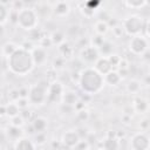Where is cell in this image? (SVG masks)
Returning a JSON list of instances; mask_svg holds the SVG:
<instances>
[{"mask_svg": "<svg viewBox=\"0 0 150 150\" xmlns=\"http://www.w3.org/2000/svg\"><path fill=\"white\" fill-rule=\"evenodd\" d=\"M16 25H18V27H20L21 29L27 30V32H30V30L38 28L39 14L36 13L35 8L25 6L20 11H18Z\"/></svg>", "mask_w": 150, "mask_h": 150, "instance_id": "cell-3", "label": "cell"}, {"mask_svg": "<svg viewBox=\"0 0 150 150\" xmlns=\"http://www.w3.org/2000/svg\"><path fill=\"white\" fill-rule=\"evenodd\" d=\"M39 46L42 47V48H45V49H47V48H49L50 46H53L49 35H48V36H47V35H43V36L41 38V40L39 41Z\"/></svg>", "mask_w": 150, "mask_h": 150, "instance_id": "cell-40", "label": "cell"}, {"mask_svg": "<svg viewBox=\"0 0 150 150\" xmlns=\"http://www.w3.org/2000/svg\"><path fill=\"white\" fill-rule=\"evenodd\" d=\"M129 66H130L129 60L125 59V57H121V61H120V63H118L117 69H129Z\"/></svg>", "mask_w": 150, "mask_h": 150, "instance_id": "cell-46", "label": "cell"}, {"mask_svg": "<svg viewBox=\"0 0 150 150\" xmlns=\"http://www.w3.org/2000/svg\"><path fill=\"white\" fill-rule=\"evenodd\" d=\"M117 71H118L120 76H121V79L123 80V79L127 77V75H128V73H129V69H117Z\"/></svg>", "mask_w": 150, "mask_h": 150, "instance_id": "cell-52", "label": "cell"}, {"mask_svg": "<svg viewBox=\"0 0 150 150\" xmlns=\"http://www.w3.org/2000/svg\"><path fill=\"white\" fill-rule=\"evenodd\" d=\"M122 5L129 9H141L145 6H148L149 2L145 0H125L122 2Z\"/></svg>", "mask_w": 150, "mask_h": 150, "instance_id": "cell-24", "label": "cell"}, {"mask_svg": "<svg viewBox=\"0 0 150 150\" xmlns=\"http://www.w3.org/2000/svg\"><path fill=\"white\" fill-rule=\"evenodd\" d=\"M29 33V41H40L41 40V38L43 36V30H41V29H39V28H35V29H33V30H30V32H28Z\"/></svg>", "mask_w": 150, "mask_h": 150, "instance_id": "cell-36", "label": "cell"}, {"mask_svg": "<svg viewBox=\"0 0 150 150\" xmlns=\"http://www.w3.org/2000/svg\"><path fill=\"white\" fill-rule=\"evenodd\" d=\"M131 105H132L135 112H138V114H144L149 109L148 100L144 98V97H142V96H135Z\"/></svg>", "mask_w": 150, "mask_h": 150, "instance_id": "cell-15", "label": "cell"}, {"mask_svg": "<svg viewBox=\"0 0 150 150\" xmlns=\"http://www.w3.org/2000/svg\"><path fill=\"white\" fill-rule=\"evenodd\" d=\"M107 60H108L109 64L111 66V68H117L118 67V63L121 61V56L117 53H112L109 56H107Z\"/></svg>", "mask_w": 150, "mask_h": 150, "instance_id": "cell-35", "label": "cell"}, {"mask_svg": "<svg viewBox=\"0 0 150 150\" xmlns=\"http://www.w3.org/2000/svg\"><path fill=\"white\" fill-rule=\"evenodd\" d=\"M103 79H104V83L110 87H116L122 82V79L116 69H111L110 71H108L105 75H103Z\"/></svg>", "mask_w": 150, "mask_h": 150, "instance_id": "cell-17", "label": "cell"}, {"mask_svg": "<svg viewBox=\"0 0 150 150\" xmlns=\"http://www.w3.org/2000/svg\"><path fill=\"white\" fill-rule=\"evenodd\" d=\"M80 137L77 135V132L75 131V129H70V130H67L62 134V137H61V143L63 145V148H67V149H73L79 142H80Z\"/></svg>", "mask_w": 150, "mask_h": 150, "instance_id": "cell-11", "label": "cell"}, {"mask_svg": "<svg viewBox=\"0 0 150 150\" xmlns=\"http://www.w3.org/2000/svg\"><path fill=\"white\" fill-rule=\"evenodd\" d=\"M66 64V60L62 59L61 56H57L53 60V63H52V67L55 69V70H59V69H62Z\"/></svg>", "mask_w": 150, "mask_h": 150, "instance_id": "cell-38", "label": "cell"}, {"mask_svg": "<svg viewBox=\"0 0 150 150\" xmlns=\"http://www.w3.org/2000/svg\"><path fill=\"white\" fill-rule=\"evenodd\" d=\"M75 131L77 132V135H79V137H80V139H86L87 137H88V135H89V129L88 128H86V127H79V128H76L75 129Z\"/></svg>", "mask_w": 150, "mask_h": 150, "instance_id": "cell-41", "label": "cell"}, {"mask_svg": "<svg viewBox=\"0 0 150 150\" xmlns=\"http://www.w3.org/2000/svg\"><path fill=\"white\" fill-rule=\"evenodd\" d=\"M19 114H20V109H19V107L16 105L15 102H8L6 104V116L7 117L12 118V117H14Z\"/></svg>", "mask_w": 150, "mask_h": 150, "instance_id": "cell-29", "label": "cell"}, {"mask_svg": "<svg viewBox=\"0 0 150 150\" xmlns=\"http://www.w3.org/2000/svg\"><path fill=\"white\" fill-rule=\"evenodd\" d=\"M21 134H22L21 128H16V127H12V125L7 128V135L13 139H18L19 137H21Z\"/></svg>", "mask_w": 150, "mask_h": 150, "instance_id": "cell-32", "label": "cell"}, {"mask_svg": "<svg viewBox=\"0 0 150 150\" xmlns=\"http://www.w3.org/2000/svg\"><path fill=\"white\" fill-rule=\"evenodd\" d=\"M35 143L30 138L25 136H21L18 139H15L13 145V150H35Z\"/></svg>", "mask_w": 150, "mask_h": 150, "instance_id": "cell-14", "label": "cell"}, {"mask_svg": "<svg viewBox=\"0 0 150 150\" xmlns=\"http://www.w3.org/2000/svg\"><path fill=\"white\" fill-rule=\"evenodd\" d=\"M15 103H16V105L19 107L20 110H25V109H27L28 105H29V101H28V98H23V97H20Z\"/></svg>", "mask_w": 150, "mask_h": 150, "instance_id": "cell-44", "label": "cell"}, {"mask_svg": "<svg viewBox=\"0 0 150 150\" xmlns=\"http://www.w3.org/2000/svg\"><path fill=\"white\" fill-rule=\"evenodd\" d=\"M20 115H21V116L23 117V120H25V121H27V120H29V117H30L32 112H30L29 110L27 111V110L25 109V110H22V112H20Z\"/></svg>", "mask_w": 150, "mask_h": 150, "instance_id": "cell-53", "label": "cell"}, {"mask_svg": "<svg viewBox=\"0 0 150 150\" xmlns=\"http://www.w3.org/2000/svg\"><path fill=\"white\" fill-rule=\"evenodd\" d=\"M121 121H122V123H124V124H129V123L131 122V116L123 114L122 117H121Z\"/></svg>", "mask_w": 150, "mask_h": 150, "instance_id": "cell-51", "label": "cell"}, {"mask_svg": "<svg viewBox=\"0 0 150 150\" xmlns=\"http://www.w3.org/2000/svg\"><path fill=\"white\" fill-rule=\"evenodd\" d=\"M52 7V12L54 13V15H56L57 18H66L67 15H69L70 13V4L67 1H56V2H52L49 4Z\"/></svg>", "mask_w": 150, "mask_h": 150, "instance_id": "cell-13", "label": "cell"}, {"mask_svg": "<svg viewBox=\"0 0 150 150\" xmlns=\"http://www.w3.org/2000/svg\"><path fill=\"white\" fill-rule=\"evenodd\" d=\"M101 148H103L104 150H120L121 142L116 137H105L101 142Z\"/></svg>", "mask_w": 150, "mask_h": 150, "instance_id": "cell-21", "label": "cell"}, {"mask_svg": "<svg viewBox=\"0 0 150 150\" xmlns=\"http://www.w3.org/2000/svg\"><path fill=\"white\" fill-rule=\"evenodd\" d=\"M71 150H90V144L86 139H81Z\"/></svg>", "mask_w": 150, "mask_h": 150, "instance_id": "cell-42", "label": "cell"}, {"mask_svg": "<svg viewBox=\"0 0 150 150\" xmlns=\"http://www.w3.org/2000/svg\"><path fill=\"white\" fill-rule=\"evenodd\" d=\"M80 30H81V27L79 25H71L68 27L67 29V33H68V36L71 38V39H80Z\"/></svg>", "mask_w": 150, "mask_h": 150, "instance_id": "cell-31", "label": "cell"}, {"mask_svg": "<svg viewBox=\"0 0 150 150\" xmlns=\"http://www.w3.org/2000/svg\"><path fill=\"white\" fill-rule=\"evenodd\" d=\"M46 142H47L46 132H36L34 135V143H35V145H43Z\"/></svg>", "mask_w": 150, "mask_h": 150, "instance_id": "cell-37", "label": "cell"}, {"mask_svg": "<svg viewBox=\"0 0 150 150\" xmlns=\"http://www.w3.org/2000/svg\"><path fill=\"white\" fill-rule=\"evenodd\" d=\"M79 87L84 95L91 96L98 94L105 86L103 75H101L93 67H84L80 71Z\"/></svg>", "mask_w": 150, "mask_h": 150, "instance_id": "cell-2", "label": "cell"}, {"mask_svg": "<svg viewBox=\"0 0 150 150\" xmlns=\"http://www.w3.org/2000/svg\"><path fill=\"white\" fill-rule=\"evenodd\" d=\"M49 38L52 40V43L56 45V46H59V45H61L62 42L66 41V34L63 32H61V30H54L49 35Z\"/></svg>", "mask_w": 150, "mask_h": 150, "instance_id": "cell-27", "label": "cell"}, {"mask_svg": "<svg viewBox=\"0 0 150 150\" xmlns=\"http://www.w3.org/2000/svg\"><path fill=\"white\" fill-rule=\"evenodd\" d=\"M98 57H100L98 50L96 48H94L93 46H90V45L80 50V60L83 63H87V64L94 63Z\"/></svg>", "mask_w": 150, "mask_h": 150, "instance_id": "cell-9", "label": "cell"}, {"mask_svg": "<svg viewBox=\"0 0 150 150\" xmlns=\"http://www.w3.org/2000/svg\"><path fill=\"white\" fill-rule=\"evenodd\" d=\"M149 49V42L145 36L142 34L132 36L129 41V50L134 55H142L145 50Z\"/></svg>", "mask_w": 150, "mask_h": 150, "instance_id": "cell-7", "label": "cell"}, {"mask_svg": "<svg viewBox=\"0 0 150 150\" xmlns=\"http://www.w3.org/2000/svg\"><path fill=\"white\" fill-rule=\"evenodd\" d=\"M8 98H9V102H16V101L20 98L19 89H16V88L11 89L9 93H8Z\"/></svg>", "mask_w": 150, "mask_h": 150, "instance_id": "cell-43", "label": "cell"}, {"mask_svg": "<svg viewBox=\"0 0 150 150\" xmlns=\"http://www.w3.org/2000/svg\"><path fill=\"white\" fill-rule=\"evenodd\" d=\"M30 55H32V60L34 63V67H41L47 62L48 59V54H47V49L40 47V46H35L32 50H30Z\"/></svg>", "mask_w": 150, "mask_h": 150, "instance_id": "cell-10", "label": "cell"}, {"mask_svg": "<svg viewBox=\"0 0 150 150\" xmlns=\"http://www.w3.org/2000/svg\"><path fill=\"white\" fill-rule=\"evenodd\" d=\"M79 100H80V97H79V95L76 94V91H74V90H66V91H63V94H62L60 101H61V104H66V105H71V107H74L75 103H76Z\"/></svg>", "mask_w": 150, "mask_h": 150, "instance_id": "cell-18", "label": "cell"}, {"mask_svg": "<svg viewBox=\"0 0 150 150\" xmlns=\"http://www.w3.org/2000/svg\"><path fill=\"white\" fill-rule=\"evenodd\" d=\"M7 67L8 70L16 76L28 75L34 69L30 52L19 46L18 49L9 57H7Z\"/></svg>", "mask_w": 150, "mask_h": 150, "instance_id": "cell-1", "label": "cell"}, {"mask_svg": "<svg viewBox=\"0 0 150 150\" xmlns=\"http://www.w3.org/2000/svg\"><path fill=\"white\" fill-rule=\"evenodd\" d=\"M134 112H135V110H134V108H132V105H131V104H127V105H124V107H123V114L131 116Z\"/></svg>", "mask_w": 150, "mask_h": 150, "instance_id": "cell-50", "label": "cell"}, {"mask_svg": "<svg viewBox=\"0 0 150 150\" xmlns=\"http://www.w3.org/2000/svg\"><path fill=\"white\" fill-rule=\"evenodd\" d=\"M129 145H130V150H149L150 138L148 136V132L144 131L135 132L130 138Z\"/></svg>", "mask_w": 150, "mask_h": 150, "instance_id": "cell-6", "label": "cell"}, {"mask_svg": "<svg viewBox=\"0 0 150 150\" xmlns=\"http://www.w3.org/2000/svg\"><path fill=\"white\" fill-rule=\"evenodd\" d=\"M89 116H90V114L87 109H82V110L76 111V118L80 122H87L89 120Z\"/></svg>", "mask_w": 150, "mask_h": 150, "instance_id": "cell-39", "label": "cell"}, {"mask_svg": "<svg viewBox=\"0 0 150 150\" xmlns=\"http://www.w3.org/2000/svg\"><path fill=\"white\" fill-rule=\"evenodd\" d=\"M94 30H95L96 34H98V35H103V36H104V35L108 33L109 27H108V25H107L105 21L97 20V21L95 22V25H94Z\"/></svg>", "mask_w": 150, "mask_h": 150, "instance_id": "cell-28", "label": "cell"}, {"mask_svg": "<svg viewBox=\"0 0 150 150\" xmlns=\"http://www.w3.org/2000/svg\"><path fill=\"white\" fill-rule=\"evenodd\" d=\"M111 32H112V35H114L115 38H121V36L123 35V33H124L121 25H116L115 27H112V28H111Z\"/></svg>", "mask_w": 150, "mask_h": 150, "instance_id": "cell-45", "label": "cell"}, {"mask_svg": "<svg viewBox=\"0 0 150 150\" xmlns=\"http://www.w3.org/2000/svg\"><path fill=\"white\" fill-rule=\"evenodd\" d=\"M6 116V105H0V117Z\"/></svg>", "mask_w": 150, "mask_h": 150, "instance_id": "cell-54", "label": "cell"}, {"mask_svg": "<svg viewBox=\"0 0 150 150\" xmlns=\"http://www.w3.org/2000/svg\"><path fill=\"white\" fill-rule=\"evenodd\" d=\"M101 5V2L98 1H82L79 4V8H80V12L81 14L84 16V18H93L97 11V7Z\"/></svg>", "mask_w": 150, "mask_h": 150, "instance_id": "cell-12", "label": "cell"}, {"mask_svg": "<svg viewBox=\"0 0 150 150\" xmlns=\"http://www.w3.org/2000/svg\"><path fill=\"white\" fill-rule=\"evenodd\" d=\"M9 124H11L12 127L22 128V127L26 124V121H25V120H23V117H22V116L19 114V115H16V116H14V117H12V118H11Z\"/></svg>", "mask_w": 150, "mask_h": 150, "instance_id": "cell-34", "label": "cell"}, {"mask_svg": "<svg viewBox=\"0 0 150 150\" xmlns=\"http://www.w3.org/2000/svg\"><path fill=\"white\" fill-rule=\"evenodd\" d=\"M125 89H127V91H128L129 94L137 95V94L141 91V89H142V83H141V81L137 80V79H131V80H129V82L127 83Z\"/></svg>", "mask_w": 150, "mask_h": 150, "instance_id": "cell-23", "label": "cell"}, {"mask_svg": "<svg viewBox=\"0 0 150 150\" xmlns=\"http://www.w3.org/2000/svg\"><path fill=\"white\" fill-rule=\"evenodd\" d=\"M49 82L45 81H40L35 84H32L29 87V91H28V101L29 104H34V105H41L47 101V89H48Z\"/></svg>", "mask_w": 150, "mask_h": 150, "instance_id": "cell-4", "label": "cell"}, {"mask_svg": "<svg viewBox=\"0 0 150 150\" xmlns=\"http://www.w3.org/2000/svg\"><path fill=\"white\" fill-rule=\"evenodd\" d=\"M80 71H81V70H73V71L70 73L69 77H70V80H71L73 82L79 83V80H80Z\"/></svg>", "mask_w": 150, "mask_h": 150, "instance_id": "cell-48", "label": "cell"}, {"mask_svg": "<svg viewBox=\"0 0 150 150\" xmlns=\"http://www.w3.org/2000/svg\"><path fill=\"white\" fill-rule=\"evenodd\" d=\"M46 74H47V76H46V81H47V82L52 83V82L57 81V80H56V79H57V70H55L52 66L47 68Z\"/></svg>", "mask_w": 150, "mask_h": 150, "instance_id": "cell-33", "label": "cell"}, {"mask_svg": "<svg viewBox=\"0 0 150 150\" xmlns=\"http://www.w3.org/2000/svg\"><path fill=\"white\" fill-rule=\"evenodd\" d=\"M64 91L63 83L60 81H55L49 83L47 89V101L48 102H56L61 100V96Z\"/></svg>", "mask_w": 150, "mask_h": 150, "instance_id": "cell-8", "label": "cell"}, {"mask_svg": "<svg viewBox=\"0 0 150 150\" xmlns=\"http://www.w3.org/2000/svg\"><path fill=\"white\" fill-rule=\"evenodd\" d=\"M95 70H97L101 75H105L108 71H110L112 68L111 66L109 64L108 60L105 56H100L95 62H94V67H93Z\"/></svg>", "mask_w": 150, "mask_h": 150, "instance_id": "cell-16", "label": "cell"}, {"mask_svg": "<svg viewBox=\"0 0 150 150\" xmlns=\"http://www.w3.org/2000/svg\"><path fill=\"white\" fill-rule=\"evenodd\" d=\"M28 91H29V87H21V88H19V95H20V97L27 98L28 97Z\"/></svg>", "mask_w": 150, "mask_h": 150, "instance_id": "cell-49", "label": "cell"}, {"mask_svg": "<svg viewBox=\"0 0 150 150\" xmlns=\"http://www.w3.org/2000/svg\"><path fill=\"white\" fill-rule=\"evenodd\" d=\"M104 41H105V39H104V36H103V35L95 34V35H93V36L89 39V45H90V46H93L94 48L98 49V48L102 46V43H103Z\"/></svg>", "mask_w": 150, "mask_h": 150, "instance_id": "cell-30", "label": "cell"}, {"mask_svg": "<svg viewBox=\"0 0 150 150\" xmlns=\"http://www.w3.org/2000/svg\"><path fill=\"white\" fill-rule=\"evenodd\" d=\"M121 26L123 28V32L127 35L132 38V36L142 34V30L144 27V19L139 15L132 14V15H129L125 19H123Z\"/></svg>", "mask_w": 150, "mask_h": 150, "instance_id": "cell-5", "label": "cell"}, {"mask_svg": "<svg viewBox=\"0 0 150 150\" xmlns=\"http://www.w3.org/2000/svg\"><path fill=\"white\" fill-rule=\"evenodd\" d=\"M42 150H43V149H42Z\"/></svg>", "mask_w": 150, "mask_h": 150, "instance_id": "cell-56", "label": "cell"}, {"mask_svg": "<svg viewBox=\"0 0 150 150\" xmlns=\"http://www.w3.org/2000/svg\"><path fill=\"white\" fill-rule=\"evenodd\" d=\"M149 124H150V122H149V118H143L142 121H141V123H139V128H141V131H144V132H146L148 131V129H149Z\"/></svg>", "mask_w": 150, "mask_h": 150, "instance_id": "cell-47", "label": "cell"}, {"mask_svg": "<svg viewBox=\"0 0 150 150\" xmlns=\"http://www.w3.org/2000/svg\"><path fill=\"white\" fill-rule=\"evenodd\" d=\"M18 45L16 43H14V42H12V41H8V42H6L4 46H2V48H1V53H2V55L5 56V57H9L16 49H18Z\"/></svg>", "mask_w": 150, "mask_h": 150, "instance_id": "cell-26", "label": "cell"}, {"mask_svg": "<svg viewBox=\"0 0 150 150\" xmlns=\"http://www.w3.org/2000/svg\"><path fill=\"white\" fill-rule=\"evenodd\" d=\"M98 50V54H100V56H109L110 54H112V52H114V45L110 42V41H108V40H105L103 43H102V46L97 49Z\"/></svg>", "mask_w": 150, "mask_h": 150, "instance_id": "cell-25", "label": "cell"}, {"mask_svg": "<svg viewBox=\"0 0 150 150\" xmlns=\"http://www.w3.org/2000/svg\"><path fill=\"white\" fill-rule=\"evenodd\" d=\"M57 50H59V53H60V56L62 57V59H64L66 61L67 60H69V59H71L73 56H74V48L69 45V42H67V41H64V42H62L61 45H59L57 46Z\"/></svg>", "mask_w": 150, "mask_h": 150, "instance_id": "cell-20", "label": "cell"}, {"mask_svg": "<svg viewBox=\"0 0 150 150\" xmlns=\"http://www.w3.org/2000/svg\"><path fill=\"white\" fill-rule=\"evenodd\" d=\"M8 5H11V2L0 1V26H4L8 21L9 12H11V9L8 8Z\"/></svg>", "mask_w": 150, "mask_h": 150, "instance_id": "cell-22", "label": "cell"}, {"mask_svg": "<svg viewBox=\"0 0 150 150\" xmlns=\"http://www.w3.org/2000/svg\"><path fill=\"white\" fill-rule=\"evenodd\" d=\"M30 124L34 128L35 134L36 132H46V129L48 127V120L45 116H36L30 121Z\"/></svg>", "mask_w": 150, "mask_h": 150, "instance_id": "cell-19", "label": "cell"}, {"mask_svg": "<svg viewBox=\"0 0 150 150\" xmlns=\"http://www.w3.org/2000/svg\"><path fill=\"white\" fill-rule=\"evenodd\" d=\"M97 150H104V149H103V148H98Z\"/></svg>", "mask_w": 150, "mask_h": 150, "instance_id": "cell-55", "label": "cell"}]
</instances>
